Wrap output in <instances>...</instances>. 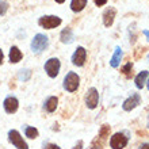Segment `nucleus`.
<instances>
[{"label":"nucleus","instance_id":"nucleus-1","mask_svg":"<svg viewBox=\"0 0 149 149\" xmlns=\"http://www.w3.org/2000/svg\"><path fill=\"white\" fill-rule=\"evenodd\" d=\"M49 45V39L45 34H37L31 41V50L33 53H36V54H39V53H42L45 49Z\"/></svg>","mask_w":149,"mask_h":149},{"label":"nucleus","instance_id":"nucleus-26","mask_svg":"<svg viewBox=\"0 0 149 149\" xmlns=\"http://www.w3.org/2000/svg\"><path fill=\"white\" fill-rule=\"evenodd\" d=\"M138 149H149V142H145V144H142L141 146Z\"/></svg>","mask_w":149,"mask_h":149},{"label":"nucleus","instance_id":"nucleus-9","mask_svg":"<svg viewBox=\"0 0 149 149\" xmlns=\"http://www.w3.org/2000/svg\"><path fill=\"white\" fill-rule=\"evenodd\" d=\"M87 58V52L83 46H79L76 50H74L73 56H72V64L76 65V67H83L84 63H86Z\"/></svg>","mask_w":149,"mask_h":149},{"label":"nucleus","instance_id":"nucleus-24","mask_svg":"<svg viewBox=\"0 0 149 149\" xmlns=\"http://www.w3.org/2000/svg\"><path fill=\"white\" fill-rule=\"evenodd\" d=\"M46 149H60V146L56 145V144H47V145H46Z\"/></svg>","mask_w":149,"mask_h":149},{"label":"nucleus","instance_id":"nucleus-18","mask_svg":"<svg viewBox=\"0 0 149 149\" xmlns=\"http://www.w3.org/2000/svg\"><path fill=\"white\" fill-rule=\"evenodd\" d=\"M86 6H87V0H72L71 1V10L73 12L83 11Z\"/></svg>","mask_w":149,"mask_h":149},{"label":"nucleus","instance_id":"nucleus-8","mask_svg":"<svg viewBox=\"0 0 149 149\" xmlns=\"http://www.w3.org/2000/svg\"><path fill=\"white\" fill-rule=\"evenodd\" d=\"M98 103H99L98 90H96V88H94V87H91L90 90L87 91V94H86V104H87V107H88V109L94 110V109H96Z\"/></svg>","mask_w":149,"mask_h":149},{"label":"nucleus","instance_id":"nucleus-3","mask_svg":"<svg viewBox=\"0 0 149 149\" xmlns=\"http://www.w3.org/2000/svg\"><path fill=\"white\" fill-rule=\"evenodd\" d=\"M39 26H42L43 29H47V30H52V29H56L57 26L61 24V18L54 15H45L41 16L38 20Z\"/></svg>","mask_w":149,"mask_h":149},{"label":"nucleus","instance_id":"nucleus-10","mask_svg":"<svg viewBox=\"0 0 149 149\" xmlns=\"http://www.w3.org/2000/svg\"><path fill=\"white\" fill-rule=\"evenodd\" d=\"M140 103H141V96H140L138 94H133L130 98H127L125 102H123L122 109H123L125 111H132L133 109H136Z\"/></svg>","mask_w":149,"mask_h":149},{"label":"nucleus","instance_id":"nucleus-20","mask_svg":"<svg viewBox=\"0 0 149 149\" xmlns=\"http://www.w3.org/2000/svg\"><path fill=\"white\" fill-rule=\"evenodd\" d=\"M18 77H19V80H22V81H27V80H30V77H31V71H30V69H20L19 73H18Z\"/></svg>","mask_w":149,"mask_h":149},{"label":"nucleus","instance_id":"nucleus-30","mask_svg":"<svg viewBox=\"0 0 149 149\" xmlns=\"http://www.w3.org/2000/svg\"><path fill=\"white\" fill-rule=\"evenodd\" d=\"M146 88L149 90V80H148V83H146Z\"/></svg>","mask_w":149,"mask_h":149},{"label":"nucleus","instance_id":"nucleus-12","mask_svg":"<svg viewBox=\"0 0 149 149\" xmlns=\"http://www.w3.org/2000/svg\"><path fill=\"white\" fill-rule=\"evenodd\" d=\"M115 14H117V11H115V8H114V7L107 8L106 11L103 12V24H104L106 27H110L111 24L114 23Z\"/></svg>","mask_w":149,"mask_h":149},{"label":"nucleus","instance_id":"nucleus-16","mask_svg":"<svg viewBox=\"0 0 149 149\" xmlns=\"http://www.w3.org/2000/svg\"><path fill=\"white\" fill-rule=\"evenodd\" d=\"M148 76H149V72H148V71H142V72H140V73H138L137 76H136V79H134L136 87L141 90L142 87L145 86V83H146V79H148Z\"/></svg>","mask_w":149,"mask_h":149},{"label":"nucleus","instance_id":"nucleus-6","mask_svg":"<svg viewBox=\"0 0 149 149\" xmlns=\"http://www.w3.org/2000/svg\"><path fill=\"white\" fill-rule=\"evenodd\" d=\"M60 68H61L60 60L56 58V57H52L45 63V72L47 73L49 77H56L60 72Z\"/></svg>","mask_w":149,"mask_h":149},{"label":"nucleus","instance_id":"nucleus-2","mask_svg":"<svg viewBox=\"0 0 149 149\" xmlns=\"http://www.w3.org/2000/svg\"><path fill=\"white\" fill-rule=\"evenodd\" d=\"M8 141L11 142L16 149H29V145L26 144V141L23 140V137L20 136V133L18 130L12 129L8 132Z\"/></svg>","mask_w":149,"mask_h":149},{"label":"nucleus","instance_id":"nucleus-4","mask_svg":"<svg viewBox=\"0 0 149 149\" xmlns=\"http://www.w3.org/2000/svg\"><path fill=\"white\" fill-rule=\"evenodd\" d=\"M79 84H80V77L74 72H69L64 79V88L69 92H74L79 88Z\"/></svg>","mask_w":149,"mask_h":149},{"label":"nucleus","instance_id":"nucleus-29","mask_svg":"<svg viewBox=\"0 0 149 149\" xmlns=\"http://www.w3.org/2000/svg\"><path fill=\"white\" fill-rule=\"evenodd\" d=\"M54 1H56V3H60V4H61V3H64L65 0H54Z\"/></svg>","mask_w":149,"mask_h":149},{"label":"nucleus","instance_id":"nucleus-23","mask_svg":"<svg viewBox=\"0 0 149 149\" xmlns=\"http://www.w3.org/2000/svg\"><path fill=\"white\" fill-rule=\"evenodd\" d=\"M106 3H107V0H95V4H96L98 7H102V6H104Z\"/></svg>","mask_w":149,"mask_h":149},{"label":"nucleus","instance_id":"nucleus-7","mask_svg":"<svg viewBox=\"0 0 149 149\" xmlns=\"http://www.w3.org/2000/svg\"><path fill=\"white\" fill-rule=\"evenodd\" d=\"M110 133V126L109 125H103L100 132H99V136L95 138L92 144H91L90 149H103V144H104V140Z\"/></svg>","mask_w":149,"mask_h":149},{"label":"nucleus","instance_id":"nucleus-14","mask_svg":"<svg viewBox=\"0 0 149 149\" xmlns=\"http://www.w3.org/2000/svg\"><path fill=\"white\" fill-rule=\"evenodd\" d=\"M122 49H121V46H117L115 47V50H114V54H113V57H111V60H110V65L113 68H118L119 67V63H121V60H122Z\"/></svg>","mask_w":149,"mask_h":149},{"label":"nucleus","instance_id":"nucleus-5","mask_svg":"<svg viewBox=\"0 0 149 149\" xmlns=\"http://www.w3.org/2000/svg\"><path fill=\"white\" fill-rule=\"evenodd\" d=\"M129 142V137L122 132H118L110 138V146L113 149H123Z\"/></svg>","mask_w":149,"mask_h":149},{"label":"nucleus","instance_id":"nucleus-19","mask_svg":"<svg viewBox=\"0 0 149 149\" xmlns=\"http://www.w3.org/2000/svg\"><path fill=\"white\" fill-rule=\"evenodd\" d=\"M24 134H26V137L34 140V138L38 137V130H37L34 126H26V127H24Z\"/></svg>","mask_w":149,"mask_h":149},{"label":"nucleus","instance_id":"nucleus-15","mask_svg":"<svg viewBox=\"0 0 149 149\" xmlns=\"http://www.w3.org/2000/svg\"><path fill=\"white\" fill-rule=\"evenodd\" d=\"M57 104H58V99H57V96H49V98L45 100L43 107H45V110H46L47 113H53V111L57 109Z\"/></svg>","mask_w":149,"mask_h":149},{"label":"nucleus","instance_id":"nucleus-25","mask_svg":"<svg viewBox=\"0 0 149 149\" xmlns=\"http://www.w3.org/2000/svg\"><path fill=\"white\" fill-rule=\"evenodd\" d=\"M83 148V141H79L76 145H74V148L73 149H81Z\"/></svg>","mask_w":149,"mask_h":149},{"label":"nucleus","instance_id":"nucleus-27","mask_svg":"<svg viewBox=\"0 0 149 149\" xmlns=\"http://www.w3.org/2000/svg\"><path fill=\"white\" fill-rule=\"evenodd\" d=\"M142 33H144V36H145L146 39L149 41V30H142Z\"/></svg>","mask_w":149,"mask_h":149},{"label":"nucleus","instance_id":"nucleus-11","mask_svg":"<svg viewBox=\"0 0 149 149\" xmlns=\"http://www.w3.org/2000/svg\"><path fill=\"white\" fill-rule=\"evenodd\" d=\"M3 106H4L6 113L14 114L16 110H18V107H19V102H18V99H16L15 96H7V98L4 99Z\"/></svg>","mask_w":149,"mask_h":149},{"label":"nucleus","instance_id":"nucleus-31","mask_svg":"<svg viewBox=\"0 0 149 149\" xmlns=\"http://www.w3.org/2000/svg\"><path fill=\"white\" fill-rule=\"evenodd\" d=\"M148 127H149V115H148Z\"/></svg>","mask_w":149,"mask_h":149},{"label":"nucleus","instance_id":"nucleus-17","mask_svg":"<svg viewBox=\"0 0 149 149\" xmlns=\"http://www.w3.org/2000/svg\"><path fill=\"white\" fill-rule=\"evenodd\" d=\"M22 57H23V54H22V52L19 50V47L12 46L11 49H10V61H11L12 64L19 63L20 60H22Z\"/></svg>","mask_w":149,"mask_h":149},{"label":"nucleus","instance_id":"nucleus-22","mask_svg":"<svg viewBox=\"0 0 149 149\" xmlns=\"http://www.w3.org/2000/svg\"><path fill=\"white\" fill-rule=\"evenodd\" d=\"M132 68H133V64H132V63H127L125 67L122 68V72H123V73H129V72L132 71Z\"/></svg>","mask_w":149,"mask_h":149},{"label":"nucleus","instance_id":"nucleus-21","mask_svg":"<svg viewBox=\"0 0 149 149\" xmlns=\"http://www.w3.org/2000/svg\"><path fill=\"white\" fill-rule=\"evenodd\" d=\"M7 10H8V4L6 1H3V0H0V15H4L7 12Z\"/></svg>","mask_w":149,"mask_h":149},{"label":"nucleus","instance_id":"nucleus-13","mask_svg":"<svg viewBox=\"0 0 149 149\" xmlns=\"http://www.w3.org/2000/svg\"><path fill=\"white\" fill-rule=\"evenodd\" d=\"M60 39H61V42L63 43H67V45H71L72 42L74 41V34L69 27L64 29L61 34H60Z\"/></svg>","mask_w":149,"mask_h":149},{"label":"nucleus","instance_id":"nucleus-28","mask_svg":"<svg viewBox=\"0 0 149 149\" xmlns=\"http://www.w3.org/2000/svg\"><path fill=\"white\" fill-rule=\"evenodd\" d=\"M3 58H4V54H3V50L0 49V64L3 63Z\"/></svg>","mask_w":149,"mask_h":149}]
</instances>
